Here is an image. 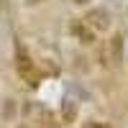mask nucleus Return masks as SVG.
I'll use <instances>...</instances> for the list:
<instances>
[{
  "label": "nucleus",
  "instance_id": "423d86ee",
  "mask_svg": "<svg viewBox=\"0 0 128 128\" xmlns=\"http://www.w3.org/2000/svg\"><path fill=\"white\" fill-rule=\"evenodd\" d=\"M0 5H3V3H0Z\"/></svg>",
  "mask_w": 128,
  "mask_h": 128
},
{
  "label": "nucleus",
  "instance_id": "39448f33",
  "mask_svg": "<svg viewBox=\"0 0 128 128\" xmlns=\"http://www.w3.org/2000/svg\"><path fill=\"white\" fill-rule=\"evenodd\" d=\"M26 3H28V5H34V3H41V0H26Z\"/></svg>",
  "mask_w": 128,
  "mask_h": 128
},
{
  "label": "nucleus",
  "instance_id": "7ed1b4c3",
  "mask_svg": "<svg viewBox=\"0 0 128 128\" xmlns=\"http://www.w3.org/2000/svg\"><path fill=\"white\" fill-rule=\"evenodd\" d=\"M110 51H113V62H115V64H120V59H123V38H120V36H115V38H113Z\"/></svg>",
  "mask_w": 128,
  "mask_h": 128
},
{
  "label": "nucleus",
  "instance_id": "f257e3e1",
  "mask_svg": "<svg viewBox=\"0 0 128 128\" xmlns=\"http://www.w3.org/2000/svg\"><path fill=\"white\" fill-rule=\"evenodd\" d=\"M87 20H90V26H92V28H100V31H105V28L110 26L108 13H105V10H95V13H90Z\"/></svg>",
  "mask_w": 128,
  "mask_h": 128
},
{
  "label": "nucleus",
  "instance_id": "f03ea898",
  "mask_svg": "<svg viewBox=\"0 0 128 128\" xmlns=\"http://www.w3.org/2000/svg\"><path fill=\"white\" fill-rule=\"evenodd\" d=\"M62 115H64V120H67V123H72L74 118H77V102H74V100H64Z\"/></svg>",
  "mask_w": 128,
  "mask_h": 128
},
{
  "label": "nucleus",
  "instance_id": "20e7f679",
  "mask_svg": "<svg viewBox=\"0 0 128 128\" xmlns=\"http://www.w3.org/2000/svg\"><path fill=\"white\" fill-rule=\"evenodd\" d=\"M84 128H108V126H102V123H95V120H90V123H84Z\"/></svg>",
  "mask_w": 128,
  "mask_h": 128
}]
</instances>
